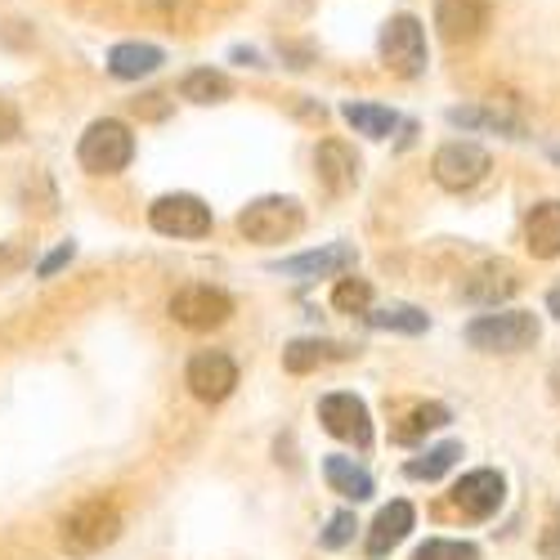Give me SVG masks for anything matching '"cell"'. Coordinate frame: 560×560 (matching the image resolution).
<instances>
[{
  "mask_svg": "<svg viewBox=\"0 0 560 560\" xmlns=\"http://www.w3.org/2000/svg\"><path fill=\"white\" fill-rule=\"evenodd\" d=\"M130 158H135V135L121 121H113V117L95 121L81 135V144H77V162L90 175H117V171L130 166Z\"/></svg>",
  "mask_w": 560,
  "mask_h": 560,
  "instance_id": "cell-4",
  "label": "cell"
},
{
  "mask_svg": "<svg viewBox=\"0 0 560 560\" xmlns=\"http://www.w3.org/2000/svg\"><path fill=\"white\" fill-rule=\"evenodd\" d=\"M229 314H233V301L220 288L194 283V288H179L171 296V318L189 332H211V328H220V323H229Z\"/></svg>",
  "mask_w": 560,
  "mask_h": 560,
  "instance_id": "cell-8",
  "label": "cell"
},
{
  "mask_svg": "<svg viewBox=\"0 0 560 560\" xmlns=\"http://www.w3.org/2000/svg\"><path fill=\"white\" fill-rule=\"evenodd\" d=\"M318 422H323L328 435H337V440H346L354 448L372 444V417H368V404L359 395H346V390L323 395L318 399Z\"/></svg>",
  "mask_w": 560,
  "mask_h": 560,
  "instance_id": "cell-9",
  "label": "cell"
},
{
  "mask_svg": "<svg viewBox=\"0 0 560 560\" xmlns=\"http://www.w3.org/2000/svg\"><path fill=\"white\" fill-rule=\"evenodd\" d=\"M149 224L166 238H207L211 233V207L194 194H166L149 207Z\"/></svg>",
  "mask_w": 560,
  "mask_h": 560,
  "instance_id": "cell-7",
  "label": "cell"
},
{
  "mask_svg": "<svg viewBox=\"0 0 560 560\" xmlns=\"http://www.w3.org/2000/svg\"><path fill=\"white\" fill-rule=\"evenodd\" d=\"M412 560H480L476 542H453V538H431L412 551Z\"/></svg>",
  "mask_w": 560,
  "mask_h": 560,
  "instance_id": "cell-26",
  "label": "cell"
},
{
  "mask_svg": "<svg viewBox=\"0 0 560 560\" xmlns=\"http://www.w3.org/2000/svg\"><path fill=\"white\" fill-rule=\"evenodd\" d=\"M525 247L534 260L560 256V198H547L525 215Z\"/></svg>",
  "mask_w": 560,
  "mask_h": 560,
  "instance_id": "cell-17",
  "label": "cell"
},
{
  "mask_svg": "<svg viewBox=\"0 0 560 560\" xmlns=\"http://www.w3.org/2000/svg\"><path fill=\"white\" fill-rule=\"evenodd\" d=\"M72 256H77V247H72V243H63V247H55L50 256H45V260L36 265V278H55V273H59V269H63V265H68Z\"/></svg>",
  "mask_w": 560,
  "mask_h": 560,
  "instance_id": "cell-30",
  "label": "cell"
},
{
  "mask_svg": "<svg viewBox=\"0 0 560 560\" xmlns=\"http://www.w3.org/2000/svg\"><path fill=\"white\" fill-rule=\"evenodd\" d=\"M162 63H166V55L158 50V45H149V40H121V45H113V50H108V72L117 81H139V77L158 72Z\"/></svg>",
  "mask_w": 560,
  "mask_h": 560,
  "instance_id": "cell-18",
  "label": "cell"
},
{
  "mask_svg": "<svg viewBox=\"0 0 560 560\" xmlns=\"http://www.w3.org/2000/svg\"><path fill=\"white\" fill-rule=\"evenodd\" d=\"M489 166H493V158L476 144V139H448V144H440L435 158H431V175L448 194L476 189V184L489 175Z\"/></svg>",
  "mask_w": 560,
  "mask_h": 560,
  "instance_id": "cell-5",
  "label": "cell"
},
{
  "mask_svg": "<svg viewBox=\"0 0 560 560\" xmlns=\"http://www.w3.org/2000/svg\"><path fill=\"white\" fill-rule=\"evenodd\" d=\"M305 224V211L296 198H256L238 211V233L247 243H288Z\"/></svg>",
  "mask_w": 560,
  "mask_h": 560,
  "instance_id": "cell-3",
  "label": "cell"
},
{
  "mask_svg": "<svg viewBox=\"0 0 560 560\" xmlns=\"http://www.w3.org/2000/svg\"><path fill=\"white\" fill-rule=\"evenodd\" d=\"M502 498H506V480L498 471H471V476H462L453 485V493H448L453 511L466 516V521H489L493 511L502 506Z\"/></svg>",
  "mask_w": 560,
  "mask_h": 560,
  "instance_id": "cell-11",
  "label": "cell"
},
{
  "mask_svg": "<svg viewBox=\"0 0 560 560\" xmlns=\"http://www.w3.org/2000/svg\"><path fill=\"white\" fill-rule=\"evenodd\" d=\"M184 386H189L202 404H220L233 395V386H238V363L220 350H202L189 359V368H184Z\"/></svg>",
  "mask_w": 560,
  "mask_h": 560,
  "instance_id": "cell-10",
  "label": "cell"
},
{
  "mask_svg": "<svg viewBox=\"0 0 560 560\" xmlns=\"http://www.w3.org/2000/svg\"><path fill=\"white\" fill-rule=\"evenodd\" d=\"M314 171H318V184L332 198L350 194L354 184H359V158H354L350 144H341V139H323L318 153H314Z\"/></svg>",
  "mask_w": 560,
  "mask_h": 560,
  "instance_id": "cell-13",
  "label": "cell"
},
{
  "mask_svg": "<svg viewBox=\"0 0 560 560\" xmlns=\"http://www.w3.org/2000/svg\"><path fill=\"white\" fill-rule=\"evenodd\" d=\"M547 314H551V318L560 323V283H556V288L547 292Z\"/></svg>",
  "mask_w": 560,
  "mask_h": 560,
  "instance_id": "cell-32",
  "label": "cell"
},
{
  "mask_svg": "<svg viewBox=\"0 0 560 560\" xmlns=\"http://www.w3.org/2000/svg\"><path fill=\"white\" fill-rule=\"evenodd\" d=\"M350 350L346 346H332V341H292L288 350H283V368L288 372H314L318 363H328V359H346Z\"/></svg>",
  "mask_w": 560,
  "mask_h": 560,
  "instance_id": "cell-21",
  "label": "cell"
},
{
  "mask_svg": "<svg viewBox=\"0 0 560 560\" xmlns=\"http://www.w3.org/2000/svg\"><path fill=\"white\" fill-rule=\"evenodd\" d=\"M229 77L224 72H211V68H194L189 77L179 81V95L189 104H224L229 100Z\"/></svg>",
  "mask_w": 560,
  "mask_h": 560,
  "instance_id": "cell-20",
  "label": "cell"
},
{
  "mask_svg": "<svg viewBox=\"0 0 560 560\" xmlns=\"http://www.w3.org/2000/svg\"><path fill=\"white\" fill-rule=\"evenodd\" d=\"M368 323L377 332H408V337H417V332H427L431 328V318L422 314V310H412V305H386V310H372L368 314Z\"/></svg>",
  "mask_w": 560,
  "mask_h": 560,
  "instance_id": "cell-23",
  "label": "cell"
},
{
  "mask_svg": "<svg viewBox=\"0 0 560 560\" xmlns=\"http://www.w3.org/2000/svg\"><path fill=\"white\" fill-rule=\"evenodd\" d=\"M323 480L332 485V493H341V498H350V502H368L372 489H377V485H372V476L363 471V466H354V462L341 457V453L323 462Z\"/></svg>",
  "mask_w": 560,
  "mask_h": 560,
  "instance_id": "cell-19",
  "label": "cell"
},
{
  "mask_svg": "<svg viewBox=\"0 0 560 560\" xmlns=\"http://www.w3.org/2000/svg\"><path fill=\"white\" fill-rule=\"evenodd\" d=\"M440 427H448V408H444V404H417V408L404 417V427L395 431V440H399V444H417L427 431H440Z\"/></svg>",
  "mask_w": 560,
  "mask_h": 560,
  "instance_id": "cell-24",
  "label": "cell"
},
{
  "mask_svg": "<svg viewBox=\"0 0 560 560\" xmlns=\"http://www.w3.org/2000/svg\"><path fill=\"white\" fill-rule=\"evenodd\" d=\"M516 269L511 265H502V260H489V265H480L471 278H462V296L471 301V305H485V310H498L502 301H511L516 296Z\"/></svg>",
  "mask_w": 560,
  "mask_h": 560,
  "instance_id": "cell-14",
  "label": "cell"
},
{
  "mask_svg": "<svg viewBox=\"0 0 560 560\" xmlns=\"http://www.w3.org/2000/svg\"><path fill=\"white\" fill-rule=\"evenodd\" d=\"M382 59L395 77L404 81H417L427 72V32H422V19L412 14H395L386 27H382Z\"/></svg>",
  "mask_w": 560,
  "mask_h": 560,
  "instance_id": "cell-6",
  "label": "cell"
},
{
  "mask_svg": "<svg viewBox=\"0 0 560 560\" xmlns=\"http://www.w3.org/2000/svg\"><path fill=\"white\" fill-rule=\"evenodd\" d=\"M19 130H23V121H19V108L0 100V144H10V139H19Z\"/></svg>",
  "mask_w": 560,
  "mask_h": 560,
  "instance_id": "cell-31",
  "label": "cell"
},
{
  "mask_svg": "<svg viewBox=\"0 0 560 560\" xmlns=\"http://www.w3.org/2000/svg\"><path fill=\"white\" fill-rule=\"evenodd\" d=\"M538 551L547 560H560V506H551V516H547V529L538 538Z\"/></svg>",
  "mask_w": 560,
  "mask_h": 560,
  "instance_id": "cell-29",
  "label": "cell"
},
{
  "mask_svg": "<svg viewBox=\"0 0 560 560\" xmlns=\"http://www.w3.org/2000/svg\"><path fill=\"white\" fill-rule=\"evenodd\" d=\"M346 269H354V247L350 243H332L323 252H305V256L273 265V273H283V278H337Z\"/></svg>",
  "mask_w": 560,
  "mask_h": 560,
  "instance_id": "cell-15",
  "label": "cell"
},
{
  "mask_svg": "<svg viewBox=\"0 0 560 560\" xmlns=\"http://www.w3.org/2000/svg\"><path fill=\"white\" fill-rule=\"evenodd\" d=\"M457 457H462V444H435V448H427L422 457H412V462L404 466V476H408V480H440Z\"/></svg>",
  "mask_w": 560,
  "mask_h": 560,
  "instance_id": "cell-25",
  "label": "cell"
},
{
  "mask_svg": "<svg viewBox=\"0 0 560 560\" xmlns=\"http://www.w3.org/2000/svg\"><path fill=\"white\" fill-rule=\"evenodd\" d=\"M341 117L354 126V135H368V139H386L399 126V117L390 108H377V104H346Z\"/></svg>",
  "mask_w": 560,
  "mask_h": 560,
  "instance_id": "cell-22",
  "label": "cell"
},
{
  "mask_svg": "<svg viewBox=\"0 0 560 560\" xmlns=\"http://www.w3.org/2000/svg\"><path fill=\"white\" fill-rule=\"evenodd\" d=\"M538 318L529 310H502V314H480L466 323V346L480 354H521L538 341Z\"/></svg>",
  "mask_w": 560,
  "mask_h": 560,
  "instance_id": "cell-1",
  "label": "cell"
},
{
  "mask_svg": "<svg viewBox=\"0 0 560 560\" xmlns=\"http://www.w3.org/2000/svg\"><path fill=\"white\" fill-rule=\"evenodd\" d=\"M332 305H337L341 314H368L372 288L363 283V278H341V283L332 288Z\"/></svg>",
  "mask_w": 560,
  "mask_h": 560,
  "instance_id": "cell-27",
  "label": "cell"
},
{
  "mask_svg": "<svg viewBox=\"0 0 560 560\" xmlns=\"http://www.w3.org/2000/svg\"><path fill=\"white\" fill-rule=\"evenodd\" d=\"M412 525H417V511L408 506V502H390V506H382L377 511V521H372V529H368V556L377 560V556H390L408 534H412Z\"/></svg>",
  "mask_w": 560,
  "mask_h": 560,
  "instance_id": "cell-16",
  "label": "cell"
},
{
  "mask_svg": "<svg viewBox=\"0 0 560 560\" xmlns=\"http://www.w3.org/2000/svg\"><path fill=\"white\" fill-rule=\"evenodd\" d=\"M121 538V516H117V506L113 502H104V498H90V502H81L72 516H63V525H59V542H63V551L68 556H95V551H104V547H113Z\"/></svg>",
  "mask_w": 560,
  "mask_h": 560,
  "instance_id": "cell-2",
  "label": "cell"
},
{
  "mask_svg": "<svg viewBox=\"0 0 560 560\" xmlns=\"http://www.w3.org/2000/svg\"><path fill=\"white\" fill-rule=\"evenodd\" d=\"M489 14V0H435V32L448 45H471L476 36H485Z\"/></svg>",
  "mask_w": 560,
  "mask_h": 560,
  "instance_id": "cell-12",
  "label": "cell"
},
{
  "mask_svg": "<svg viewBox=\"0 0 560 560\" xmlns=\"http://www.w3.org/2000/svg\"><path fill=\"white\" fill-rule=\"evenodd\" d=\"M354 529H359V521H354V511H337V516L328 521V529H323V547L328 551H337V547H346L350 538H354Z\"/></svg>",
  "mask_w": 560,
  "mask_h": 560,
  "instance_id": "cell-28",
  "label": "cell"
}]
</instances>
